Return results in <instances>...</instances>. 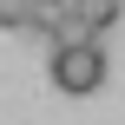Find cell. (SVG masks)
Wrapping results in <instances>:
<instances>
[{
	"label": "cell",
	"mask_w": 125,
	"mask_h": 125,
	"mask_svg": "<svg viewBox=\"0 0 125 125\" xmlns=\"http://www.w3.org/2000/svg\"><path fill=\"white\" fill-rule=\"evenodd\" d=\"M73 13V0H33V13H26V26H40V33H53L59 20Z\"/></svg>",
	"instance_id": "3957f363"
},
{
	"label": "cell",
	"mask_w": 125,
	"mask_h": 125,
	"mask_svg": "<svg viewBox=\"0 0 125 125\" xmlns=\"http://www.w3.org/2000/svg\"><path fill=\"white\" fill-rule=\"evenodd\" d=\"M53 86L73 92V99L99 92V86H105V46H99V40H86V46H53Z\"/></svg>",
	"instance_id": "6da1fadb"
},
{
	"label": "cell",
	"mask_w": 125,
	"mask_h": 125,
	"mask_svg": "<svg viewBox=\"0 0 125 125\" xmlns=\"http://www.w3.org/2000/svg\"><path fill=\"white\" fill-rule=\"evenodd\" d=\"M26 13H33V0H0V26H26Z\"/></svg>",
	"instance_id": "277c9868"
},
{
	"label": "cell",
	"mask_w": 125,
	"mask_h": 125,
	"mask_svg": "<svg viewBox=\"0 0 125 125\" xmlns=\"http://www.w3.org/2000/svg\"><path fill=\"white\" fill-rule=\"evenodd\" d=\"M119 7H125V0H73V13L86 20V33H92V40H99V33L119 20Z\"/></svg>",
	"instance_id": "7a4b0ae2"
}]
</instances>
